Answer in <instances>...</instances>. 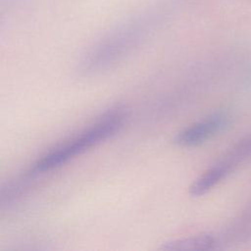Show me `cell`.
<instances>
[{
  "label": "cell",
  "mask_w": 251,
  "mask_h": 251,
  "mask_svg": "<svg viewBox=\"0 0 251 251\" xmlns=\"http://www.w3.org/2000/svg\"><path fill=\"white\" fill-rule=\"evenodd\" d=\"M251 158V135L237 141L217 163L230 175L241 163Z\"/></svg>",
  "instance_id": "5"
},
{
  "label": "cell",
  "mask_w": 251,
  "mask_h": 251,
  "mask_svg": "<svg viewBox=\"0 0 251 251\" xmlns=\"http://www.w3.org/2000/svg\"><path fill=\"white\" fill-rule=\"evenodd\" d=\"M126 117V111L121 107L109 109L85 129L42 155L33 164L29 175L36 176L57 169L92 146L112 137L123 127Z\"/></svg>",
  "instance_id": "1"
},
{
  "label": "cell",
  "mask_w": 251,
  "mask_h": 251,
  "mask_svg": "<svg viewBox=\"0 0 251 251\" xmlns=\"http://www.w3.org/2000/svg\"><path fill=\"white\" fill-rule=\"evenodd\" d=\"M248 236H251V206L226 229L225 234L218 235V238L221 243L220 245H222L228 240H239Z\"/></svg>",
  "instance_id": "6"
},
{
  "label": "cell",
  "mask_w": 251,
  "mask_h": 251,
  "mask_svg": "<svg viewBox=\"0 0 251 251\" xmlns=\"http://www.w3.org/2000/svg\"><path fill=\"white\" fill-rule=\"evenodd\" d=\"M157 16L145 14L112 30L87 52L80 63V70L85 74L96 73L119 61L148 36L157 25Z\"/></svg>",
  "instance_id": "2"
},
{
  "label": "cell",
  "mask_w": 251,
  "mask_h": 251,
  "mask_svg": "<svg viewBox=\"0 0 251 251\" xmlns=\"http://www.w3.org/2000/svg\"><path fill=\"white\" fill-rule=\"evenodd\" d=\"M228 120L229 116L226 112L214 113L178 131L174 142L181 147L199 145L225 128Z\"/></svg>",
  "instance_id": "3"
},
{
  "label": "cell",
  "mask_w": 251,
  "mask_h": 251,
  "mask_svg": "<svg viewBox=\"0 0 251 251\" xmlns=\"http://www.w3.org/2000/svg\"><path fill=\"white\" fill-rule=\"evenodd\" d=\"M217 234L201 233L179 239H174L162 243L160 250L164 251H198L219 248Z\"/></svg>",
  "instance_id": "4"
}]
</instances>
